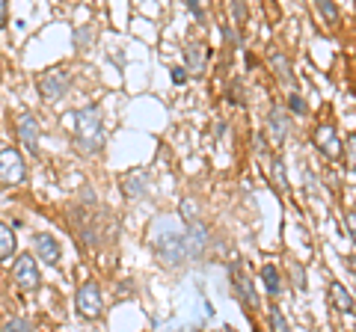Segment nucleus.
I'll use <instances>...</instances> for the list:
<instances>
[{
  "label": "nucleus",
  "mask_w": 356,
  "mask_h": 332,
  "mask_svg": "<svg viewBox=\"0 0 356 332\" xmlns=\"http://www.w3.org/2000/svg\"><path fill=\"white\" fill-rule=\"evenodd\" d=\"M184 60H187V69H191V72H202V69H205V60H208L202 42H187Z\"/></svg>",
  "instance_id": "2eb2a0df"
},
{
  "label": "nucleus",
  "mask_w": 356,
  "mask_h": 332,
  "mask_svg": "<svg viewBox=\"0 0 356 332\" xmlns=\"http://www.w3.org/2000/svg\"><path fill=\"white\" fill-rule=\"evenodd\" d=\"M146 184H149V175L143 172V169H131V172H125V175L119 179L122 193H125L128 199H137V196L146 193Z\"/></svg>",
  "instance_id": "1a4fd4ad"
},
{
  "label": "nucleus",
  "mask_w": 356,
  "mask_h": 332,
  "mask_svg": "<svg viewBox=\"0 0 356 332\" xmlns=\"http://www.w3.org/2000/svg\"><path fill=\"white\" fill-rule=\"evenodd\" d=\"M270 181L276 184V190H280V196H288V175H285V166H282V160H273L270 163Z\"/></svg>",
  "instance_id": "a211bd4d"
},
{
  "label": "nucleus",
  "mask_w": 356,
  "mask_h": 332,
  "mask_svg": "<svg viewBox=\"0 0 356 332\" xmlns=\"http://www.w3.org/2000/svg\"><path fill=\"white\" fill-rule=\"evenodd\" d=\"M102 288H98L95 282H83L81 288H77V294H74V308H77V315L86 317V320H95V317H102Z\"/></svg>",
  "instance_id": "7ed1b4c3"
},
{
  "label": "nucleus",
  "mask_w": 356,
  "mask_h": 332,
  "mask_svg": "<svg viewBox=\"0 0 356 332\" xmlns=\"http://www.w3.org/2000/svg\"><path fill=\"white\" fill-rule=\"evenodd\" d=\"M232 15H235L238 21H243V18H247V6H243V3H232Z\"/></svg>",
  "instance_id": "cd10ccee"
},
{
  "label": "nucleus",
  "mask_w": 356,
  "mask_h": 332,
  "mask_svg": "<svg viewBox=\"0 0 356 332\" xmlns=\"http://www.w3.org/2000/svg\"><path fill=\"white\" fill-rule=\"evenodd\" d=\"M344 226H348V231H350V238L356 240V214H348V217H344Z\"/></svg>",
  "instance_id": "c85d7f7f"
},
{
  "label": "nucleus",
  "mask_w": 356,
  "mask_h": 332,
  "mask_svg": "<svg viewBox=\"0 0 356 332\" xmlns=\"http://www.w3.org/2000/svg\"><path fill=\"white\" fill-rule=\"evenodd\" d=\"M154 256H158V261L163 264V267H178V264L191 256L187 238L175 235V231H166V235H161L158 240H154Z\"/></svg>",
  "instance_id": "f03ea898"
},
{
  "label": "nucleus",
  "mask_w": 356,
  "mask_h": 332,
  "mask_svg": "<svg viewBox=\"0 0 356 332\" xmlns=\"http://www.w3.org/2000/svg\"><path fill=\"white\" fill-rule=\"evenodd\" d=\"M344 158H348V166L356 172V134L348 137V149H344Z\"/></svg>",
  "instance_id": "b1692460"
},
{
  "label": "nucleus",
  "mask_w": 356,
  "mask_h": 332,
  "mask_svg": "<svg viewBox=\"0 0 356 332\" xmlns=\"http://www.w3.org/2000/svg\"><path fill=\"white\" fill-rule=\"evenodd\" d=\"M261 282H264V291L276 297L282 291V279H280V270H276V264H264L261 267Z\"/></svg>",
  "instance_id": "dca6fc26"
},
{
  "label": "nucleus",
  "mask_w": 356,
  "mask_h": 332,
  "mask_svg": "<svg viewBox=\"0 0 356 332\" xmlns=\"http://www.w3.org/2000/svg\"><path fill=\"white\" fill-rule=\"evenodd\" d=\"M330 303L336 306V312H353V297H350V291L344 288L341 282H332L330 285Z\"/></svg>",
  "instance_id": "ddd939ff"
},
{
  "label": "nucleus",
  "mask_w": 356,
  "mask_h": 332,
  "mask_svg": "<svg viewBox=\"0 0 356 332\" xmlns=\"http://www.w3.org/2000/svg\"><path fill=\"white\" fill-rule=\"evenodd\" d=\"M288 110H291V113H300V116H303L306 113V101H303V95H297V92H291V95H288Z\"/></svg>",
  "instance_id": "4be33fe9"
},
{
  "label": "nucleus",
  "mask_w": 356,
  "mask_h": 332,
  "mask_svg": "<svg viewBox=\"0 0 356 332\" xmlns=\"http://www.w3.org/2000/svg\"><path fill=\"white\" fill-rule=\"evenodd\" d=\"M187 9H191V13H193L199 21H205V13H202V9H199V3H196V0H187Z\"/></svg>",
  "instance_id": "c756f323"
},
{
  "label": "nucleus",
  "mask_w": 356,
  "mask_h": 332,
  "mask_svg": "<svg viewBox=\"0 0 356 332\" xmlns=\"http://www.w3.org/2000/svg\"><path fill=\"white\" fill-rule=\"evenodd\" d=\"M36 258L44 264H60V240H54L51 235H36Z\"/></svg>",
  "instance_id": "9d476101"
},
{
  "label": "nucleus",
  "mask_w": 356,
  "mask_h": 332,
  "mask_svg": "<svg viewBox=\"0 0 356 332\" xmlns=\"http://www.w3.org/2000/svg\"><path fill=\"white\" fill-rule=\"evenodd\" d=\"M348 261H350V270H353V273H356V256H350V258H348Z\"/></svg>",
  "instance_id": "473e14b6"
},
{
  "label": "nucleus",
  "mask_w": 356,
  "mask_h": 332,
  "mask_svg": "<svg viewBox=\"0 0 356 332\" xmlns=\"http://www.w3.org/2000/svg\"><path fill=\"white\" fill-rule=\"evenodd\" d=\"M187 81V69H172V83H184Z\"/></svg>",
  "instance_id": "7c9ffc66"
},
{
  "label": "nucleus",
  "mask_w": 356,
  "mask_h": 332,
  "mask_svg": "<svg viewBox=\"0 0 356 332\" xmlns=\"http://www.w3.org/2000/svg\"><path fill=\"white\" fill-rule=\"evenodd\" d=\"M270 63H276V69H280V77H282V81H291V72H288V63H285V57H280V53H273Z\"/></svg>",
  "instance_id": "393cba45"
},
{
  "label": "nucleus",
  "mask_w": 356,
  "mask_h": 332,
  "mask_svg": "<svg viewBox=\"0 0 356 332\" xmlns=\"http://www.w3.org/2000/svg\"><path fill=\"white\" fill-rule=\"evenodd\" d=\"M6 24V0H0V27Z\"/></svg>",
  "instance_id": "2f4dec72"
},
{
  "label": "nucleus",
  "mask_w": 356,
  "mask_h": 332,
  "mask_svg": "<svg viewBox=\"0 0 356 332\" xmlns=\"http://www.w3.org/2000/svg\"><path fill=\"white\" fill-rule=\"evenodd\" d=\"M181 217H184V223L191 226V223H199V208L193 199H181Z\"/></svg>",
  "instance_id": "6ab92c4d"
},
{
  "label": "nucleus",
  "mask_w": 356,
  "mask_h": 332,
  "mask_svg": "<svg viewBox=\"0 0 356 332\" xmlns=\"http://www.w3.org/2000/svg\"><path fill=\"white\" fill-rule=\"evenodd\" d=\"M318 13L324 15L327 21H336V18H339V6L330 3V0H321V3H318Z\"/></svg>",
  "instance_id": "5701e85b"
},
{
  "label": "nucleus",
  "mask_w": 356,
  "mask_h": 332,
  "mask_svg": "<svg viewBox=\"0 0 356 332\" xmlns=\"http://www.w3.org/2000/svg\"><path fill=\"white\" fill-rule=\"evenodd\" d=\"M294 282H297L300 291H306V273H303V267H300V264H294Z\"/></svg>",
  "instance_id": "a878e982"
},
{
  "label": "nucleus",
  "mask_w": 356,
  "mask_h": 332,
  "mask_svg": "<svg viewBox=\"0 0 356 332\" xmlns=\"http://www.w3.org/2000/svg\"><path fill=\"white\" fill-rule=\"evenodd\" d=\"M315 142H318V149L327 154V158H339L341 154V140L336 134V128L332 125H321L315 131Z\"/></svg>",
  "instance_id": "6e6552de"
},
{
  "label": "nucleus",
  "mask_w": 356,
  "mask_h": 332,
  "mask_svg": "<svg viewBox=\"0 0 356 332\" xmlns=\"http://www.w3.org/2000/svg\"><path fill=\"white\" fill-rule=\"evenodd\" d=\"M3 332H33V324L24 320V317H13V320H6Z\"/></svg>",
  "instance_id": "412c9836"
},
{
  "label": "nucleus",
  "mask_w": 356,
  "mask_h": 332,
  "mask_svg": "<svg viewBox=\"0 0 356 332\" xmlns=\"http://www.w3.org/2000/svg\"><path fill=\"white\" fill-rule=\"evenodd\" d=\"M13 276L18 288H24V291H36L42 276H39V267H36V256H30V252H24V256L15 258V267H13Z\"/></svg>",
  "instance_id": "423d86ee"
},
{
  "label": "nucleus",
  "mask_w": 356,
  "mask_h": 332,
  "mask_svg": "<svg viewBox=\"0 0 356 332\" xmlns=\"http://www.w3.org/2000/svg\"><path fill=\"white\" fill-rule=\"evenodd\" d=\"M18 140L24 142V149L27 151H33L36 154V149H39V119L33 116V113H24L18 119Z\"/></svg>",
  "instance_id": "0eeeda50"
},
{
  "label": "nucleus",
  "mask_w": 356,
  "mask_h": 332,
  "mask_svg": "<svg viewBox=\"0 0 356 332\" xmlns=\"http://www.w3.org/2000/svg\"><path fill=\"white\" fill-rule=\"evenodd\" d=\"M270 332H291L288 320L282 315V308H270Z\"/></svg>",
  "instance_id": "aec40b11"
},
{
  "label": "nucleus",
  "mask_w": 356,
  "mask_h": 332,
  "mask_svg": "<svg viewBox=\"0 0 356 332\" xmlns=\"http://www.w3.org/2000/svg\"><path fill=\"white\" fill-rule=\"evenodd\" d=\"M288 128H291V122L282 110H270V116H267V131H270V140L273 142H282L288 137Z\"/></svg>",
  "instance_id": "f8f14e48"
},
{
  "label": "nucleus",
  "mask_w": 356,
  "mask_h": 332,
  "mask_svg": "<svg viewBox=\"0 0 356 332\" xmlns=\"http://www.w3.org/2000/svg\"><path fill=\"white\" fill-rule=\"evenodd\" d=\"M205 243H208V231L202 223L187 226V249H191V256H199V252L205 249Z\"/></svg>",
  "instance_id": "4468645a"
},
{
  "label": "nucleus",
  "mask_w": 356,
  "mask_h": 332,
  "mask_svg": "<svg viewBox=\"0 0 356 332\" xmlns=\"http://www.w3.org/2000/svg\"><path fill=\"white\" fill-rule=\"evenodd\" d=\"M89 42V27H83V30H74V45L81 48V45H86Z\"/></svg>",
  "instance_id": "bb28decb"
},
{
  "label": "nucleus",
  "mask_w": 356,
  "mask_h": 332,
  "mask_svg": "<svg viewBox=\"0 0 356 332\" xmlns=\"http://www.w3.org/2000/svg\"><path fill=\"white\" fill-rule=\"evenodd\" d=\"M69 86H72V74L65 72V69H48L42 77H39V92L44 101H60V98L69 92Z\"/></svg>",
  "instance_id": "20e7f679"
},
{
  "label": "nucleus",
  "mask_w": 356,
  "mask_h": 332,
  "mask_svg": "<svg viewBox=\"0 0 356 332\" xmlns=\"http://www.w3.org/2000/svg\"><path fill=\"white\" fill-rule=\"evenodd\" d=\"M18 247V238H15V231L9 229L6 223H0V261H6L9 256L15 252Z\"/></svg>",
  "instance_id": "f3484780"
},
{
  "label": "nucleus",
  "mask_w": 356,
  "mask_h": 332,
  "mask_svg": "<svg viewBox=\"0 0 356 332\" xmlns=\"http://www.w3.org/2000/svg\"><path fill=\"white\" fill-rule=\"evenodd\" d=\"M69 128L74 131V146L83 154H98L104 149V122L98 107H83L65 116Z\"/></svg>",
  "instance_id": "f257e3e1"
},
{
  "label": "nucleus",
  "mask_w": 356,
  "mask_h": 332,
  "mask_svg": "<svg viewBox=\"0 0 356 332\" xmlns=\"http://www.w3.org/2000/svg\"><path fill=\"white\" fill-rule=\"evenodd\" d=\"M27 175V166H24V158H21L18 149H3L0 151V184L3 187H13V184H21Z\"/></svg>",
  "instance_id": "39448f33"
},
{
  "label": "nucleus",
  "mask_w": 356,
  "mask_h": 332,
  "mask_svg": "<svg viewBox=\"0 0 356 332\" xmlns=\"http://www.w3.org/2000/svg\"><path fill=\"white\" fill-rule=\"evenodd\" d=\"M232 282H235V288H238V294H241V300L247 303V306H259V297H255V288H252V282L247 279V276H243V270L238 267H232Z\"/></svg>",
  "instance_id": "9b49d317"
}]
</instances>
